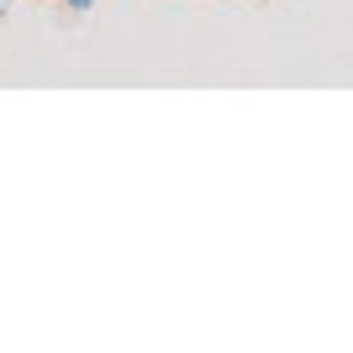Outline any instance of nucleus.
Listing matches in <instances>:
<instances>
[{
	"mask_svg": "<svg viewBox=\"0 0 353 353\" xmlns=\"http://www.w3.org/2000/svg\"><path fill=\"white\" fill-rule=\"evenodd\" d=\"M63 11H69V16H90V11H95V0H63Z\"/></svg>",
	"mask_w": 353,
	"mask_h": 353,
	"instance_id": "nucleus-1",
	"label": "nucleus"
},
{
	"mask_svg": "<svg viewBox=\"0 0 353 353\" xmlns=\"http://www.w3.org/2000/svg\"><path fill=\"white\" fill-rule=\"evenodd\" d=\"M0 6H6V0H0Z\"/></svg>",
	"mask_w": 353,
	"mask_h": 353,
	"instance_id": "nucleus-2",
	"label": "nucleus"
}]
</instances>
